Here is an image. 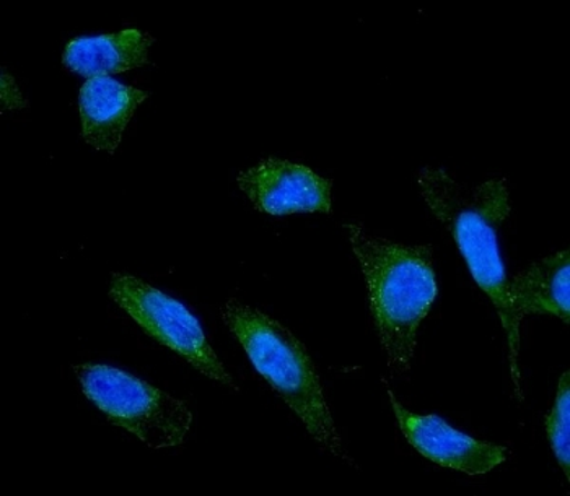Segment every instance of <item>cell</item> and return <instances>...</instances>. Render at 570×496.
Masks as SVG:
<instances>
[{
	"label": "cell",
	"instance_id": "obj_1",
	"mask_svg": "<svg viewBox=\"0 0 570 496\" xmlns=\"http://www.w3.org/2000/svg\"><path fill=\"white\" fill-rule=\"evenodd\" d=\"M417 186L429 210L442 221L470 267L471 276L498 309L509 339L510 371L520 400H523L519 369L520 323L510 308L504 262L499 251L498 228L509 218V188L505 179H491L468 188L442 168L425 167L417 173Z\"/></svg>",
	"mask_w": 570,
	"mask_h": 496
},
{
	"label": "cell",
	"instance_id": "obj_2",
	"mask_svg": "<svg viewBox=\"0 0 570 496\" xmlns=\"http://www.w3.org/2000/svg\"><path fill=\"white\" fill-rule=\"evenodd\" d=\"M355 258L367 281L380 346L393 375L410 373L417 330L438 298L431 246H407L373 237L362 225H346Z\"/></svg>",
	"mask_w": 570,
	"mask_h": 496
},
{
	"label": "cell",
	"instance_id": "obj_3",
	"mask_svg": "<svg viewBox=\"0 0 570 496\" xmlns=\"http://www.w3.org/2000/svg\"><path fill=\"white\" fill-rule=\"evenodd\" d=\"M222 319L256 371L297 414L320 448L354 464L344 449L318 371L304 344L276 319L235 298L222 306Z\"/></svg>",
	"mask_w": 570,
	"mask_h": 496
},
{
	"label": "cell",
	"instance_id": "obj_4",
	"mask_svg": "<svg viewBox=\"0 0 570 496\" xmlns=\"http://www.w3.org/2000/svg\"><path fill=\"white\" fill-rule=\"evenodd\" d=\"M73 371L83 394L110 424L132 433L153 449L176 448L185 443L193 424L185 400L107 365H77Z\"/></svg>",
	"mask_w": 570,
	"mask_h": 496
},
{
	"label": "cell",
	"instance_id": "obj_5",
	"mask_svg": "<svg viewBox=\"0 0 570 496\" xmlns=\"http://www.w3.org/2000/svg\"><path fill=\"white\" fill-rule=\"evenodd\" d=\"M110 297L161 346L185 358L207 378L238 390L198 319L185 305L128 274H112Z\"/></svg>",
	"mask_w": 570,
	"mask_h": 496
},
{
	"label": "cell",
	"instance_id": "obj_6",
	"mask_svg": "<svg viewBox=\"0 0 570 496\" xmlns=\"http://www.w3.org/2000/svg\"><path fill=\"white\" fill-rule=\"evenodd\" d=\"M237 182L259 212L271 216L331 212L333 182L304 165L264 158L255 167L242 171Z\"/></svg>",
	"mask_w": 570,
	"mask_h": 496
},
{
	"label": "cell",
	"instance_id": "obj_7",
	"mask_svg": "<svg viewBox=\"0 0 570 496\" xmlns=\"http://www.w3.org/2000/svg\"><path fill=\"white\" fill-rule=\"evenodd\" d=\"M390 403L395 410L401 431L410 445L425 459L468 475L491 473L505 463L509 449L494 443L480 442L450 427L439 415H417L401 406L393 390L386 386Z\"/></svg>",
	"mask_w": 570,
	"mask_h": 496
},
{
	"label": "cell",
	"instance_id": "obj_8",
	"mask_svg": "<svg viewBox=\"0 0 570 496\" xmlns=\"http://www.w3.org/2000/svg\"><path fill=\"white\" fill-rule=\"evenodd\" d=\"M149 95L112 77H94L80 88L79 112L88 146L115 153L134 111Z\"/></svg>",
	"mask_w": 570,
	"mask_h": 496
},
{
	"label": "cell",
	"instance_id": "obj_9",
	"mask_svg": "<svg viewBox=\"0 0 570 496\" xmlns=\"http://www.w3.org/2000/svg\"><path fill=\"white\" fill-rule=\"evenodd\" d=\"M569 249L537 260L507 285L517 321L528 315H551L569 324Z\"/></svg>",
	"mask_w": 570,
	"mask_h": 496
},
{
	"label": "cell",
	"instance_id": "obj_10",
	"mask_svg": "<svg viewBox=\"0 0 570 496\" xmlns=\"http://www.w3.org/2000/svg\"><path fill=\"white\" fill-rule=\"evenodd\" d=\"M153 34L128 28L101 37L77 38L66 46L62 62L70 72L88 77H110L149 65Z\"/></svg>",
	"mask_w": 570,
	"mask_h": 496
},
{
	"label": "cell",
	"instance_id": "obj_11",
	"mask_svg": "<svg viewBox=\"0 0 570 496\" xmlns=\"http://www.w3.org/2000/svg\"><path fill=\"white\" fill-rule=\"evenodd\" d=\"M569 371L559 379L558 394L554 406L547 417V431L549 443L559 466L564 470L566 478H570V379Z\"/></svg>",
	"mask_w": 570,
	"mask_h": 496
}]
</instances>
